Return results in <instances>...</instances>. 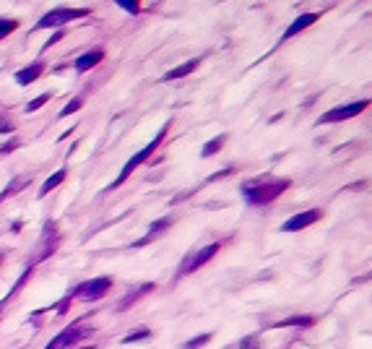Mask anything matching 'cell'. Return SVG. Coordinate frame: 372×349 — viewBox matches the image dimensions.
Returning <instances> with one entry per match:
<instances>
[{"instance_id":"4","label":"cell","mask_w":372,"mask_h":349,"mask_svg":"<svg viewBox=\"0 0 372 349\" xmlns=\"http://www.w3.org/2000/svg\"><path fill=\"white\" fill-rule=\"evenodd\" d=\"M367 107H369V99H359V102H351V104H344V107H333V109H328V112L320 115V118H318V125L351 120V118H357V115H362Z\"/></svg>"},{"instance_id":"5","label":"cell","mask_w":372,"mask_h":349,"mask_svg":"<svg viewBox=\"0 0 372 349\" xmlns=\"http://www.w3.org/2000/svg\"><path fill=\"white\" fill-rule=\"evenodd\" d=\"M94 334V326H84V323H73L68 328H63L45 349H70L73 344H78L81 339H86Z\"/></svg>"},{"instance_id":"20","label":"cell","mask_w":372,"mask_h":349,"mask_svg":"<svg viewBox=\"0 0 372 349\" xmlns=\"http://www.w3.org/2000/svg\"><path fill=\"white\" fill-rule=\"evenodd\" d=\"M151 336V331L146 328V326H141V328H133V331H128L125 336H122V344H133V341H143V339H148Z\"/></svg>"},{"instance_id":"28","label":"cell","mask_w":372,"mask_h":349,"mask_svg":"<svg viewBox=\"0 0 372 349\" xmlns=\"http://www.w3.org/2000/svg\"><path fill=\"white\" fill-rule=\"evenodd\" d=\"M13 131H16V128H13V120L6 118V115H0V133L8 136V133H13Z\"/></svg>"},{"instance_id":"13","label":"cell","mask_w":372,"mask_h":349,"mask_svg":"<svg viewBox=\"0 0 372 349\" xmlns=\"http://www.w3.org/2000/svg\"><path fill=\"white\" fill-rule=\"evenodd\" d=\"M146 292H154V284H151V282H146V284H141V287L131 289V292H128L125 297H122V300L117 302V310H120V313H125V310H128V307H131L133 302H138V300H141V297H143Z\"/></svg>"},{"instance_id":"8","label":"cell","mask_w":372,"mask_h":349,"mask_svg":"<svg viewBox=\"0 0 372 349\" xmlns=\"http://www.w3.org/2000/svg\"><path fill=\"white\" fill-rule=\"evenodd\" d=\"M58 245H60V232H58V224H55V222H45L42 240H39V245H36V255L31 258V263H29V266H34V263H39V261H45L47 255H52V253L58 250Z\"/></svg>"},{"instance_id":"11","label":"cell","mask_w":372,"mask_h":349,"mask_svg":"<svg viewBox=\"0 0 372 349\" xmlns=\"http://www.w3.org/2000/svg\"><path fill=\"white\" fill-rule=\"evenodd\" d=\"M172 227V216H161V219H156L151 227H148V232H146V235L136 243V248H143V245H148L151 240H159L161 235H164V232H167Z\"/></svg>"},{"instance_id":"16","label":"cell","mask_w":372,"mask_h":349,"mask_svg":"<svg viewBox=\"0 0 372 349\" xmlns=\"http://www.w3.org/2000/svg\"><path fill=\"white\" fill-rule=\"evenodd\" d=\"M29 182H31V175H16V177L6 185V190L0 193V204H3L6 198H11V196H16V193H18L21 188H26Z\"/></svg>"},{"instance_id":"30","label":"cell","mask_w":372,"mask_h":349,"mask_svg":"<svg viewBox=\"0 0 372 349\" xmlns=\"http://www.w3.org/2000/svg\"><path fill=\"white\" fill-rule=\"evenodd\" d=\"M3 258H6V250H0V266H3Z\"/></svg>"},{"instance_id":"29","label":"cell","mask_w":372,"mask_h":349,"mask_svg":"<svg viewBox=\"0 0 372 349\" xmlns=\"http://www.w3.org/2000/svg\"><path fill=\"white\" fill-rule=\"evenodd\" d=\"M63 36H65V31H63V29H60V31H58V34H52V36H50V40H47V42H45V47H42V50H47V47H52V45H55V42H60V40H63Z\"/></svg>"},{"instance_id":"2","label":"cell","mask_w":372,"mask_h":349,"mask_svg":"<svg viewBox=\"0 0 372 349\" xmlns=\"http://www.w3.org/2000/svg\"><path fill=\"white\" fill-rule=\"evenodd\" d=\"M167 128H170V123H164V128H161V131L156 133V138H154L151 143H146V146H143V149H141V151L136 154V157H131V159L125 162V167H122V172L117 175V180H115V182H112V185H109L107 190H112V188L122 185V182H125V180H128V177L133 175V170H136V167H141V164H143V162H146V159L151 157V154H154V151L159 149V143L164 141V136H167Z\"/></svg>"},{"instance_id":"19","label":"cell","mask_w":372,"mask_h":349,"mask_svg":"<svg viewBox=\"0 0 372 349\" xmlns=\"http://www.w3.org/2000/svg\"><path fill=\"white\" fill-rule=\"evenodd\" d=\"M63 180H65V170H58L52 177H47V180L42 182V188H39V198H45L47 193H50V190H55V188H58Z\"/></svg>"},{"instance_id":"27","label":"cell","mask_w":372,"mask_h":349,"mask_svg":"<svg viewBox=\"0 0 372 349\" xmlns=\"http://www.w3.org/2000/svg\"><path fill=\"white\" fill-rule=\"evenodd\" d=\"M18 146H21L18 138H8L6 143H0V154H11V151H16Z\"/></svg>"},{"instance_id":"14","label":"cell","mask_w":372,"mask_h":349,"mask_svg":"<svg viewBox=\"0 0 372 349\" xmlns=\"http://www.w3.org/2000/svg\"><path fill=\"white\" fill-rule=\"evenodd\" d=\"M198 65H200V60H198V58H193V60H185L182 65H177V68L167 70V73L161 76V79H164V81H177V79H185V76H190V73H193Z\"/></svg>"},{"instance_id":"31","label":"cell","mask_w":372,"mask_h":349,"mask_svg":"<svg viewBox=\"0 0 372 349\" xmlns=\"http://www.w3.org/2000/svg\"><path fill=\"white\" fill-rule=\"evenodd\" d=\"M81 349H94V346H81Z\"/></svg>"},{"instance_id":"22","label":"cell","mask_w":372,"mask_h":349,"mask_svg":"<svg viewBox=\"0 0 372 349\" xmlns=\"http://www.w3.org/2000/svg\"><path fill=\"white\" fill-rule=\"evenodd\" d=\"M16 29H18V21H16V19H0V40L8 36V34H13Z\"/></svg>"},{"instance_id":"3","label":"cell","mask_w":372,"mask_h":349,"mask_svg":"<svg viewBox=\"0 0 372 349\" xmlns=\"http://www.w3.org/2000/svg\"><path fill=\"white\" fill-rule=\"evenodd\" d=\"M91 11L89 8H52L50 13H45L42 19L36 21L34 29H60L70 21H78V19H86Z\"/></svg>"},{"instance_id":"15","label":"cell","mask_w":372,"mask_h":349,"mask_svg":"<svg viewBox=\"0 0 372 349\" xmlns=\"http://www.w3.org/2000/svg\"><path fill=\"white\" fill-rule=\"evenodd\" d=\"M104 60V52L102 50H94V52H86V55H81V58H76V70L78 73H86V70H91L94 65H99Z\"/></svg>"},{"instance_id":"10","label":"cell","mask_w":372,"mask_h":349,"mask_svg":"<svg viewBox=\"0 0 372 349\" xmlns=\"http://www.w3.org/2000/svg\"><path fill=\"white\" fill-rule=\"evenodd\" d=\"M318 19H320V13H302V16H297V19L292 21V26H286V31L281 34L278 45H284L286 40H292L294 34H300V31H305L307 26H312V24H315Z\"/></svg>"},{"instance_id":"21","label":"cell","mask_w":372,"mask_h":349,"mask_svg":"<svg viewBox=\"0 0 372 349\" xmlns=\"http://www.w3.org/2000/svg\"><path fill=\"white\" fill-rule=\"evenodd\" d=\"M81 107H84V97H76V99H70L63 109H60V118H68V115H73V112H78Z\"/></svg>"},{"instance_id":"9","label":"cell","mask_w":372,"mask_h":349,"mask_svg":"<svg viewBox=\"0 0 372 349\" xmlns=\"http://www.w3.org/2000/svg\"><path fill=\"white\" fill-rule=\"evenodd\" d=\"M318 219H323V211H320V209H307V211H300V214L289 216V219L281 224V232H300V229H307V227H312Z\"/></svg>"},{"instance_id":"25","label":"cell","mask_w":372,"mask_h":349,"mask_svg":"<svg viewBox=\"0 0 372 349\" xmlns=\"http://www.w3.org/2000/svg\"><path fill=\"white\" fill-rule=\"evenodd\" d=\"M115 3L125 11V13H133V16L141 11V0H115Z\"/></svg>"},{"instance_id":"7","label":"cell","mask_w":372,"mask_h":349,"mask_svg":"<svg viewBox=\"0 0 372 349\" xmlns=\"http://www.w3.org/2000/svg\"><path fill=\"white\" fill-rule=\"evenodd\" d=\"M109 289H112V277H97V279H91V282L78 284V287L73 289V295H76L78 300H84V302H97V300H102Z\"/></svg>"},{"instance_id":"17","label":"cell","mask_w":372,"mask_h":349,"mask_svg":"<svg viewBox=\"0 0 372 349\" xmlns=\"http://www.w3.org/2000/svg\"><path fill=\"white\" fill-rule=\"evenodd\" d=\"M318 318L315 316H292V318H284V321H276L273 328H286V326H300V328H307L312 326Z\"/></svg>"},{"instance_id":"24","label":"cell","mask_w":372,"mask_h":349,"mask_svg":"<svg viewBox=\"0 0 372 349\" xmlns=\"http://www.w3.org/2000/svg\"><path fill=\"white\" fill-rule=\"evenodd\" d=\"M237 349H261V339H258V334H250V336L239 339Z\"/></svg>"},{"instance_id":"23","label":"cell","mask_w":372,"mask_h":349,"mask_svg":"<svg viewBox=\"0 0 372 349\" xmlns=\"http://www.w3.org/2000/svg\"><path fill=\"white\" fill-rule=\"evenodd\" d=\"M50 99H52V94H50V91H45V94H39L36 99H31V102L26 104V112H36L39 107H42V104H47Z\"/></svg>"},{"instance_id":"18","label":"cell","mask_w":372,"mask_h":349,"mask_svg":"<svg viewBox=\"0 0 372 349\" xmlns=\"http://www.w3.org/2000/svg\"><path fill=\"white\" fill-rule=\"evenodd\" d=\"M227 143V136L221 133V136H216L214 141H209V143H203V149H200V157L203 159H209V157H214V154H219L221 151V146Z\"/></svg>"},{"instance_id":"12","label":"cell","mask_w":372,"mask_h":349,"mask_svg":"<svg viewBox=\"0 0 372 349\" xmlns=\"http://www.w3.org/2000/svg\"><path fill=\"white\" fill-rule=\"evenodd\" d=\"M42 70H45V63L42 60H34L31 65H26V68H21V70H16V84L18 86H29V84H34L39 76H42Z\"/></svg>"},{"instance_id":"6","label":"cell","mask_w":372,"mask_h":349,"mask_svg":"<svg viewBox=\"0 0 372 349\" xmlns=\"http://www.w3.org/2000/svg\"><path fill=\"white\" fill-rule=\"evenodd\" d=\"M219 248H221L219 243H211V245H206V248H200V250H195V253H188V255L182 258V263L177 266V279L193 274V271L200 268L203 263H209V261L219 253Z\"/></svg>"},{"instance_id":"1","label":"cell","mask_w":372,"mask_h":349,"mask_svg":"<svg viewBox=\"0 0 372 349\" xmlns=\"http://www.w3.org/2000/svg\"><path fill=\"white\" fill-rule=\"evenodd\" d=\"M292 185L289 177H271V175H261V177H250L239 185V193L247 206H268L273 204L281 193Z\"/></svg>"},{"instance_id":"26","label":"cell","mask_w":372,"mask_h":349,"mask_svg":"<svg viewBox=\"0 0 372 349\" xmlns=\"http://www.w3.org/2000/svg\"><path fill=\"white\" fill-rule=\"evenodd\" d=\"M209 341H211V334H200V336H195V339L185 341V344H182V349H200L203 344H209Z\"/></svg>"}]
</instances>
